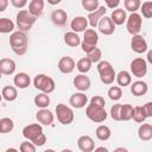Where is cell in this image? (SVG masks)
<instances>
[{"instance_id": "15", "label": "cell", "mask_w": 152, "mask_h": 152, "mask_svg": "<svg viewBox=\"0 0 152 152\" xmlns=\"http://www.w3.org/2000/svg\"><path fill=\"white\" fill-rule=\"evenodd\" d=\"M87 102H88V97L82 91L72 94L70 96V99H69V103L71 104L72 108H76V109H81V108L86 107Z\"/></svg>"}, {"instance_id": "39", "label": "cell", "mask_w": 152, "mask_h": 152, "mask_svg": "<svg viewBox=\"0 0 152 152\" xmlns=\"http://www.w3.org/2000/svg\"><path fill=\"white\" fill-rule=\"evenodd\" d=\"M140 11H141L144 18H146V19L152 18V1L142 2V5H140Z\"/></svg>"}, {"instance_id": "1", "label": "cell", "mask_w": 152, "mask_h": 152, "mask_svg": "<svg viewBox=\"0 0 152 152\" xmlns=\"http://www.w3.org/2000/svg\"><path fill=\"white\" fill-rule=\"evenodd\" d=\"M10 46L12 51L18 55L23 56L27 51V36L24 31H15L10 36Z\"/></svg>"}, {"instance_id": "4", "label": "cell", "mask_w": 152, "mask_h": 152, "mask_svg": "<svg viewBox=\"0 0 152 152\" xmlns=\"http://www.w3.org/2000/svg\"><path fill=\"white\" fill-rule=\"evenodd\" d=\"M33 86H34L36 89H38V90H40L42 93H45V94L52 93L55 90V88H56L55 81L51 77H49V76H46L44 74H38L34 77Z\"/></svg>"}, {"instance_id": "49", "label": "cell", "mask_w": 152, "mask_h": 152, "mask_svg": "<svg viewBox=\"0 0 152 152\" xmlns=\"http://www.w3.org/2000/svg\"><path fill=\"white\" fill-rule=\"evenodd\" d=\"M8 6V0H0V12H4Z\"/></svg>"}, {"instance_id": "8", "label": "cell", "mask_w": 152, "mask_h": 152, "mask_svg": "<svg viewBox=\"0 0 152 152\" xmlns=\"http://www.w3.org/2000/svg\"><path fill=\"white\" fill-rule=\"evenodd\" d=\"M127 20V31L133 36V34H138L141 30V25H142V19L141 15L137 12H133L129 14V17L126 19Z\"/></svg>"}, {"instance_id": "41", "label": "cell", "mask_w": 152, "mask_h": 152, "mask_svg": "<svg viewBox=\"0 0 152 152\" xmlns=\"http://www.w3.org/2000/svg\"><path fill=\"white\" fill-rule=\"evenodd\" d=\"M81 4L87 12H93L99 8V0H82Z\"/></svg>"}, {"instance_id": "24", "label": "cell", "mask_w": 152, "mask_h": 152, "mask_svg": "<svg viewBox=\"0 0 152 152\" xmlns=\"http://www.w3.org/2000/svg\"><path fill=\"white\" fill-rule=\"evenodd\" d=\"M44 10V0H31L28 4V12L36 18L43 14Z\"/></svg>"}, {"instance_id": "45", "label": "cell", "mask_w": 152, "mask_h": 152, "mask_svg": "<svg viewBox=\"0 0 152 152\" xmlns=\"http://www.w3.org/2000/svg\"><path fill=\"white\" fill-rule=\"evenodd\" d=\"M31 142H32L36 147H40V146H43V145L46 142V135H45L44 133H40V134L37 135L34 139H32Z\"/></svg>"}, {"instance_id": "47", "label": "cell", "mask_w": 152, "mask_h": 152, "mask_svg": "<svg viewBox=\"0 0 152 152\" xmlns=\"http://www.w3.org/2000/svg\"><path fill=\"white\" fill-rule=\"evenodd\" d=\"M11 4L15 8H23V7L26 6L27 0H11Z\"/></svg>"}, {"instance_id": "55", "label": "cell", "mask_w": 152, "mask_h": 152, "mask_svg": "<svg viewBox=\"0 0 152 152\" xmlns=\"http://www.w3.org/2000/svg\"><path fill=\"white\" fill-rule=\"evenodd\" d=\"M1 100H2V96H1V95H0V102H1Z\"/></svg>"}, {"instance_id": "20", "label": "cell", "mask_w": 152, "mask_h": 152, "mask_svg": "<svg viewBox=\"0 0 152 152\" xmlns=\"http://www.w3.org/2000/svg\"><path fill=\"white\" fill-rule=\"evenodd\" d=\"M15 62L12 58H1L0 59V71L2 75H12L15 71Z\"/></svg>"}, {"instance_id": "32", "label": "cell", "mask_w": 152, "mask_h": 152, "mask_svg": "<svg viewBox=\"0 0 152 152\" xmlns=\"http://www.w3.org/2000/svg\"><path fill=\"white\" fill-rule=\"evenodd\" d=\"M91 62L87 58V57H83V58H81V59H78L77 61V63H76V69L81 72V74H86V72H88L90 69H91Z\"/></svg>"}, {"instance_id": "30", "label": "cell", "mask_w": 152, "mask_h": 152, "mask_svg": "<svg viewBox=\"0 0 152 152\" xmlns=\"http://www.w3.org/2000/svg\"><path fill=\"white\" fill-rule=\"evenodd\" d=\"M95 134H96V138L101 141H106L110 138L112 135V132H110V128L106 125H100L97 126L96 131H95Z\"/></svg>"}, {"instance_id": "51", "label": "cell", "mask_w": 152, "mask_h": 152, "mask_svg": "<svg viewBox=\"0 0 152 152\" xmlns=\"http://www.w3.org/2000/svg\"><path fill=\"white\" fill-rule=\"evenodd\" d=\"M147 61L151 63L152 62V51H148L147 52Z\"/></svg>"}, {"instance_id": "44", "label": "cell", "mask_w": 152, "mask_h": 152, "mask_svg": "<svg viewBox=\"0 0 152 152\" xmlns=\"http://www.w3.org/2000/svg\"><path fill=\"white\" fill-rule=\"evenodd\" d=\"M19 150H20L21 152H36L37 147H36V146H34L32 142H28V141H23V142L20 144Z\"/></svg>"}, {"instance_id": "5", "label": "cell", "mask_w": 152, "mask_h": 152, "mask_svg": "<svg viewBox=\"0 0 152 152\" xmlns=\"http://www.w3.org/2000/svg\"><path fill=\"white\" fill-rule=\"evenodd\" d=\"M83 32H84V36H83V40L81 42V48H82V51L87 53L94 48H96L99 42V34L94 28H87Z\"/></svg>"}, {"instance_id": "40", "label": "cell", "mask_w": 152, "mask_h": 152, "mask_svg": "<svg viewBox=\"0 0 152 152\" xmlns=\"http://www.w3.org/2000/svg\"><path fill=\"white\" fill-rule=\"evenodd\" d=\"M125 10L129 11V12H137L140 8L141 1L140 0H125Z\"/></svg>"}, {"instance_id": "7", "label": "cell", "mask_w": 152, "mask_h": 152, "mask_svg": "<svg viewBox=\"0 0 152 152\" xmlns=\"http://www.w3.org/2000/svg\"><path fill=\"white\" fill-rule=\"evenodd\" d=\"M86 115L89 120H91L95 124H101L107 119V112L104 108L94 107L90 104H88V107L86 108Z\"/></svg>"}, {"instance_id": "18", "label": "cell", "mask_w": 152, "mask_h": 152, "mask_svg": "<svg viewBox=\"0 0 152 152\" xmlns=\"http://www.w3.org/2000/svg\"><path fill=\"white\" fill-rule=\"evenodd\" d=\"M77 146L82 152H91L95 148L94 140L90 135H82L77 140Z\"/></svg>"}, {"instance_id": "3", "label": "cell", "mask_w": 152, "mask_h": 152, "mask_svg": "<svg viewBox=\"0 0 152 152\" xmlns=\"http://www.w3.org/2000/svg\"><path fill=\"white\" fill-rule=\"evenodd\" d=\"M17 26L20 31H24V32H27L32 28L33 24L36 23L37 18L34 15H32L28 11L26 10H21L17 13Z\"/></svg>"}, {"instance_id": "26", "label": "cell", "mask_w": 152, "mask_h": 152, "mask_svg": "<svg viewBox=\"0 0 152 152\" xmlns=\"http://www.w3.org/2000/svg\"><path fill=\"white\" fill-rule=\"evenodd\" d=\"M110 19L115 24V25H122L126 19H127V15H126V11L124 8H116L112 12V15H110Z\"/></svg>"}, {"instance_id": "22", "label": "cell", "mask_w": 152, "mask_h": 152, "mask_svg": "<svg viewBox=\"0 0 152 152\" xmlns=\"http://www.w3.org/2000/svg\"><path fill=\"white\" fill-rule=\"evenodd\" d=\"M51 21L57 26H64L68 19V14L64 10H55L51 13Z\"/></svg>"}, {"instance_id": "27", "label": "cell", "mask_w": 152, "mask_h": 152, "mask_svg": "<svg viewBox=\"0 0 152 152\" xmlns=\"http://www.w3.org/2000/svg\"><path fill=\"white\" fill-rule=\"evenodd\" d=\"M1 96H2V99H5L8 102L14 101L17 99V96H18L17 88L13 87V86H6V87H4L2 90H1Z\"/></svg>"}, {"instance_id": "46", "label": "cell", "mask_w": 152, "mask_h": 152, "mask_svg": "<svg viewBox=\"0 0 152 152\" xmlns=\"http://www.w3.org/2000/svg\"><path fill=\"white\" fill-rule=\"evenodd\" d=\"M141 107H142V110H144L146 118H151L152 116V102H147Z\"/></svg>"}, {"instance_id": "16", "label": "cell", "mask_w": 152, "mask_h": 152, "mask_svg": "<svg viewBox=\"0 0 152 152\" xmlns=\"http://www.w3.org/2000/svg\"><path fill=\"white\" fill-rule=\"evenodd\" d=\"M106 11H107V8H106L104 6H99L97 10H95V11H93V12H89V14H88V17H87L88 24H89L91 27H96L99 20L106 14Z\"/></svg>"}, {"instance_id": "33", "label": "cell", "mask_w": 152, "mask_h": 152, "mask_svg": "<svg viewBox=\"0 0 152 152\" xmlns=\"http://www.w3.org/2000/svg\"><path fill=\"white\" fill-rule=\"evenodd\" d=\"M133 114V106L132 104H121V110H120V119L121 121H128L132 119Z\"/></svg>"}, {"instance_id": "50", "label": "cell", "mask_w": 152, "mask_h": 152, "mask_svg": "<svg viewBox=\"0 0 152 152\" xmlns=\"http://www.w3.org/2000/svg\"><path fill=\"white\" fill-rule=\"evenodd\" d=\"M62 0H48V2L50 4V5H57V4H59Z\"/></svg>"}, {"instance_id": "31", "label": "cell", "mask_w": 152, "mask_h": 152, "mask_svg": "<svg viewBox=\"0 0 152 152\" xmlns=\"http://www.w3.org/2000/svg\"><path fill=\"white\" fill-rule=\"evenodd\" d=\"M33 102H34V104H36L38 108H48L49 104H50V97H49V94L40 93V94L36 95L34 99H33Z\"/></svg>"}, {"instance_id": "48", "label": "cell", "mask_w": 152, "mask_h": 152, "mask_svg": "<svg viewBox=\"0 0 152 152\" xmlns=\"http://www.w3.org/2000/svg\"><path fill=\"white\" fill-rule=\"evenodd\" d=\"M104 4H106V6H107L108 8L114 10V8H116V7L119 6L120 0H104Z\"/></svg>"}, {"instance_id": "12", "label": "cell", "mask_w": 152, "mask_h": 152, "mask_svg": "<svg viewBox=\"0 0 152 152\" xmlns=\"http://www.w3.org/2000/svg\"><path fill=\"white\" fill-rule=\"evenodd\" d=\"M40 133H43V127L40 124H31V125H27L23 128L24 138L30 140V141L32 139H34L37 135H39Z\"/></svg>"}, {"instance_id": "38", "label": "cell", "mask_w": 152, "mask_h": 152, "mask_svg": "<svg viewBox=\"0 0 152 152\" xmlns=\"http://www.w3.org/2000/svg\"><path fill=\"white\" fill-rule=\"evenodd\" d=\"M107 95L109 96L110 100H113V101H119V100L121 99V96H122V90H121L120 87L113 86V87H110V88L108 89Z\"/></svg>"}, {"instance_id": "35", "label": "cell", "mask_w": 152, "mask_h": 152, "mask_svg": "<svg viewBox=\"0 0 152 152\" xmlns=\"http://www.w3.org/2000/svg\"><path fill=\"white\" fill-rule=\"evenodd\" d=\"M14 127V122L10 118L0 119V133H10Z\"/></svg>"}, {"instance_id": "11", "label": "cell", "mask_w": 152, "mask_h": 152, "mask_svg": "<svg viewBox=\"0 0 152 152\" xmlns=\"http://www.w3.org/2000/svg\"><path fill=\"white\" fill-rule=\"evenodd\" d=\"M97 27H99V31L104 36H109L115 31V24L112 21L109 17H106V15H103L99 20Z\"/></svg>"}, {"instance_id": "17", "label": "cell", "mask_w": 152, "mask_h": 152, "mask_svg": "<svg viewBox=\"0 0 152 152\" xmlns=\"http://www.w3.org/2000/svg\"><path fill=\"white\" fill-rule=\"evenodd\" d=\"M72 82H74V87H75L76 89H78L80 91H86V90H88V89L90 88V84H91L90 78H89L88 76H86L84 74H80V75L75 76V78H74Z\"/></svg>"}, {"instance_id": "37", "label": "cell", "mask_w": 152, "mask_h": 152, "mask_svg": "<svg viewBox=\"0 0 152 152\" xmlns=\"http://www.w3.org/2000/svg\"><path fill=\"white\" fill-rule=\"evenodd\" d=\"M101 57H102V51L99 48H94L93 50L87 52V58L91 63H99L101 61Z\"/></svg>"}, {"instance_id": "9", "label": "cell", "mask_w": 152, "mask_h": 152, "mask_svg": "<svg viewBox=\"0 0 152 152\" xmlns=\"http://www.w3.org/2000/svg\"><path fill=\"white\" fill-rule=\"evenodd\" d=\"M131 71L133 74V76L140 78V77H144L147 72V63L144 58L141 57H138V58H134L132 62H131Z\"/></svg>"}, {"instance_id": "13", "label": "cell", "mask_w": 152, "mask_h": 152, "mask_svg": "<svg viewBox=\"0 0 152 152\" xmlns=\"http://www.w3.org/2000/svg\"><path fill=\"white\" fill-rule=\"evenodd\" d=\"M36 119L37 121L40 124V125H44V126H50L52 125L53 120H55V116L53 114L46 109V108H40L37 113H36Z\"/></svg>"}, {"instance_id": "36", "label": "cell", "mask_w": 152, "mask_h": 152, "mask_svg": "<svg viewBox=\"0 0 152 152\" xmlns=\"http://www.w3.org/2000/svg\"><path fill=\"white\" fill-rule=\"evenodd\" d=\"M132 119L138 122V124H141L146 120V115L142 110V107L141 106H135L133 107V114H132Z\"/></svg>"}, {"instance_id": "14", "label": "cell", "mask_w": 152, "mask_h": 152, "mask_svg": "<svg viewBox=\"0 0 152 152\" xmlns=\"http://www.w3.org/2000/svg\"><path fill=\"white\" fill-rule=\"evenodd\" d=\"M75 61L70 56H64L58 61V70L62 74H71L75 69Z\"/></svg>"}, {"instance_id": "43", "label": "cell", "mask_w": 152, "mask_h": 152, "mask_svg": "<svg viewBox=\"0 0 152 152\" xmlns=\"http://www.w3.org/2000/svg\"><path fill=\"white\" fill-rule=\"evenodd\" d=\"M120 110H121V104L120 103H116V104L112 106V108H110V116H112L113 120L121 121V119H120Z\"/></svg>"}, {"instance_id": "28", "label": "cell", "mask_w": 152, "mask_h": 152, "mask_svg": "<svg viewBox=\"0 0 152 152\" xmlns=\"http://www.w3.org/2000/svg\"><path fill=\"white\" fill-rule=\"evenodd\" d=\"M64 43L68 45V46H71V48H76L77 45L81 44V38L78 37V34L74 31H70V32H66L64 34Z\"/></svg>"}, {"instance_id": "21", "label": "cell", "mask_w": 152, "mask_h": 152, "mask_svg": "<svg viewBox=\"0 0 152 152\" xmlns=\"http://www.w3.org/2000/svg\"><path fill=\"white\" fill-rule=\"evenodd\" d=\"M13 83H14V86H15L17 88H19V89H25V88H27V87L30 86L31 78H30V76H28L26 72H18V74L14 76V78H13Z\"/></svg>"}, {"instance_id": "6", "label": "cell", "mask_w": 152, "mask_h": 152, "mask_svg": "<svg viewBox=\"0 0 152 152\" xmlns=\"http://www.w3.org/2000/svg\"><path fill=\"white\" fill-rule=\"evenodd\" d=\"M56 115L62 125H69L74 121V110L64 103H58L56 106Z\"/></svg>"}, {"instance_id": "25", "label": "cell", "mask_w": 152, "mask_h": 152, "mask_svg": "<svg viewBox=\"0 0 152 152\" xmlns=\"http://www.w3.org/2000/svg\"><path fill=\"white\" fill-rule=\"evenodd\" d=\"M138 137L142 141H148L152 139V125L151 124H142L138 129Z\"/></svg>"}, {"instance_id": "54", "label": "cell", "mask_w": 152, "mask_h": 152, "mask_svg": "<svg viewBox=\"0 0 152 152\" xmlns=\"http://www.w3.org/2000/svg\"><path fill=\"white\" fill-rule=\"evenodd\" d=\"M1 77H2V72L0 71V80H1Z\"/></svg>"}, {"instance_id": "53", "label": "cell", "mask_w": 152, "mask_h": 152, "mask_svg": "<svg viewBox=\"0 0 152 152\" xmlns=\"http://www.w3.org/2000/svg\"><path fill=\"white\" fill-rule=\"evenodd\" d=\"M115 151H127V150L126 148H116Z\"/></svg>"}, {"instance_id": "19", "label": "cell", "mask_w": 152, "mask_h": 152, "mask_svg": "<svg viewBox=\"0 0 152 152\" xmlns=\"http://www.w3.org/2000/svg\"><path fill=\"white\" fill-rule=\"evenodd\" d=\"M70 27L74 32H83L84 30H87L88 27V20L86 17H82V15H78V17H75L71 23H70Z\"/></svg>"}, {"instance_id": "42", "label": "cell", "mask_w": 152, "mask_h": 152, "mask_svg": "<svg viewBox=\"0 0 152 152\" xmlns=\"http://www.w3.org/2000/svg\"><path fill=\"white\" fill-rule=\"evenodd\" d=\"M89 104H90V106H94V107L104 108V106H106V101H104V99H103L102 96H100V95H95V96L91 97Z\"/></svg>"}, {"instance_id": "52", "label": "cell", "mask_w": 152, "mask_h": 152, "mask_svg": "<svg viewBox=\"0 0 152 152\" xmlns=\"http://www.w3.org/2000/svg\"><path fill=\"white\" fill-rule=\"evenodd\" d=\"M94 150H95V151H104V152H107V151H108V150H107L106 147H103V146H101V147H95Z\"/></svg>"}, {"instance_id": "23", "label": "cell", "mask_w": 152, "mask_h": 152, "mask_svg": "<svg viewBox=\"0 0 152 152\" xmlns=\"http://www.w3.org/2000/svg\"><path fill=\"white\" fill-rule=\"evenodd\" d=\"M147 90H148V86L144 81H135L131 86V93L134 96H142L147 93Z\"/></svg>"}, {"instance_id": "29", "label": "cell", "mask_w": 152, "mask_h": 152, "mask_svg": "<svg viewBox=\"0 0 152 152\" xmlns=\"http://www.w3.org/2000/svg\"><path fill=\"white\" fill-rule=\"evenodd\" d=\"M115 81L118 82V84L120 87H127L131 84L132 82V76L129 75L128 71L126 70H121L119 74L115 75Z\"/></svg>"}, {"instance_id": "10", "label": "cell", "mask_w": 152, "mask_h": 152, "mask_svg": "<svg viewBox=\"0 0 152 152\" xmlns=\"http://www.w3.org/2000/svg\"><path fill=\"white\" fill-rule=\"evenodd\" d=\"M131 48L137 53H144L148 50V45H147L146 39L142 36H140L139 33L133 34V37L131 39Z\"/></svg>"}, {"instance_id": "34", "label": "cell", "mask_w": 152, "mask_h": 152, "mask_svg": "<svg viewBox=\"0 0 152 152\" xmlns=\"http://www.w3.org/2000/svg\"><path fill=\"white\" fill-rule=\"evenodd\" d=\"M14 30V23L8 18H0V33H10Z\"/></svg>"}, {"instance_id": "2", "label": "cell", "mask_w": 152, "mask_h": 152, "mask_svg": "<svg viewBox=\"0 0 152 152\" xmlns=\"http://www.w3.org/2000/svg\"><path fill=\"white\" fill-rule=\"evenodd\" d=\"M97 71L100 75V80L103 84H112L115 80V71L114 68L112 66V64L107 61H100L97 63Z\"/></svg>"}]
</instances>
